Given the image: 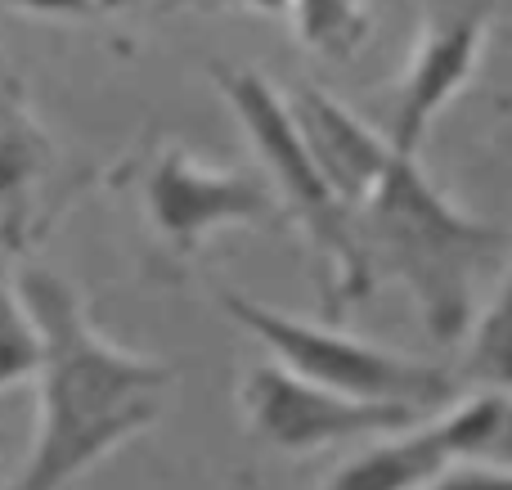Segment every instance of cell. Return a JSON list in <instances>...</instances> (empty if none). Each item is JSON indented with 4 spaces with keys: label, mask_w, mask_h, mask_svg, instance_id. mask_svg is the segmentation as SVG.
<instances>
[{
    "label": "cell",
    "mask_w": 512,
    "mask_h": 490,
    "mask_svg": "<svg viewBox=\"0 0 512 490\" xmlns=\"http://www.w3.org/2000/svg\"><path fill=\"white\" fill-rule=\"evenodd\" d=\"M292 32L306 50L346 59L369 36V0H288Z\"/></svg>",
    "instance_id": "10"
},
{
    "label": "cell",
    "mask_w": 512,
    "mask_h": 490,
    "mask_svg": "<svg viewBox=\"0 0 512 490\" xmlns=\"http://www.w3.org/2000/svg\"><path fill=\"white\" fill-rule=\"evenodd\" d=\"M355 234L373 284L396 279L414 297L436 342H463L477 315L481 279L495 270L508 234L490 221L459 212L418 158L396 149L378 185L355 203Z\"/></svg>",
    "instance_id": "2"
},
{
    "label": "cell",
    "mask_w": 512,
    "mask_h": 490,
    "mask_svg": "<svg viewBox=\"0 0 512 490\" xmlns=\"http://www.w3.org/2000/svg\"><path fill=\"white\" fill-rule=\"evenodd\" d=\"M104 5H108V9H117V5H122V0H104Z\"/></svg>",
    "instance_id": "16"
},
{
    "label": "cell",
    "mask_w": 512,
    "mask_h": 490,
    "mask_svg": "<svg viewBox=\"0 0 512 490\" xmlns=\"http://www.w3.org/2000/svg\"><path fill=\"white\" fill-rule=\"evenodd\" d=\"M239 410L252 437L279 455H315V450L342 446V441L391 437V432L432 419L414 405L333 392V387L283 369L279 360H261L239 378Z\"/></svg>",
    "instance_id": "5"
},
{
    "label": "cell",
    "mask_w": 512,
    "mask_h": 490,
    "mask_svg": "<svg viewBox=\"0 0 512 490\" xmlns=\"http://www.w3.org/2000/svg\"><path fill=\"white\" fill-rule=\"evenodd\" d=\"M18 293L41 324L45 356L36 374L41 419L14 490H68L99 459L158 423L176 365L117 347L59 270H23Z\"/></svg>",
    "instance_id": "1"
},
{
    "label": "cell",
    "mask_w": 512,
    "mask_h": 490,
    "mask_svg": "<svg viewBox=\"0 0 512 490\" xmlns=\"http://www.w3.org/2000/svg\"><path fill=\"white\" fill-rule=\"evenodd\" d=\"M423 490H512V468L490 464V459H463L432 477Z\"/></svg>",
    "instance_id": "13"
},
{
    "label": "cell",
    "mask_w": 512,
    "mask_h": 490,
    "mask_svg": "<svg viewBox=\"0 0 512 490\" xmlns=\"http://www.w3.org/2000/svg\"><path fill=\"white\" fill-rule=\"evenodd\" d=\"M212 77L221 86L230 113L239 117L243 135L252 140L256 158L265 167V180L279 194L283 216H292L301 225L310 252H315L319 279H324V293H328V311L337 315L346 306L364 302L378 284H373V270L364 261L360 234H355V212L346 207V198L337 194L333 180L315 162L297 117H292L288 95H279L256 68L216 63Z\"/></svg>",
    "instance_id": "3"
},
{
    "label": "cell",
    "mask_w": 512,
    "mask_h": 490,
    "mask_svg": "<svg viewBox=\"0 0 512 490\" xmlns=\"http://www.w3.org/2000/svg\"><path fill=\"white\" fill-rule=\"evenodd\" d=\"M243 9H256V14H270V18H288V0H239Z\"/></svg>",
    "instance_id": "15"
},
{
    "label": "cell",
    "mask_w": 512,
    "mask_h": 490,
    "mask_svg": "<svg viewBox=\"0 0 512 490\" xmlns=\"http://www.w3.org/2000/svg\"><path fill=\"white\" fill-rule=\"evenodd\" d=\"M45 167V140L36 122L23 113L18 99H0V212L41 176Z\"/></svg>",
    "instance_id": "12"
},
{
    "label": "cell",
    "mask_w": 512,
    "mask_h": 490,
    "mask_svg": "<svg viewBox=\"0 0 512 490\" xmlns=\"http://www.w3.org/2000/svg\"><path fill=\"white\" fill-rule=\"evenodd\" d=\"M486 36H490V14L481 0L441 9L418 32L414 54L405 59L396 90H391V113H387V140L400 153L418 158V149H423L427 131L436 126V117L445 113V104H454V95L481 68Z\"/></svg>",
    "instance_id": "7"
},
{
    "label": "cell",
    "mask_w": 512,
    "mask_h": 490,
    "mask_svg": "<svg viewBox=\"0 0 512 490\" xmlns=\"http://www.w3.org/2000/svg\"><path fill=\"white\" fill-rule=\"evenodd\" d=\"M288 104H292L301 135H306L310 153H315V162L324 167V176L333 180V189L355 212V203L378 185L387 162L396 158V144L387 140V131H373L369 122H360L351 108L337 104L319 86H297L288 95Z\"/></svg>",
    "instance_id": "8"
},
{
    "label": "cell",
    "mask_w": 512,
    "mask_h": 490,
    "mask_svg": "<svg viewBox=\"0 0 512 490\" xmlns=\"http://www.w3.org/2000/svg\"><path fill=\"white\" fill-rule=\"evenodd\" d=\"M149 221L171 248L194 252L207 234L234 225H274L283 216L279 194L265 176L239 167H212L189 149H162L144 176Z\"/></svg>",
    "instance_id": "6"
},
{
    "label": "cell",
    "mask_w": 512,
    "mask_h": 490,
    "mask_svg": "<svg viewBox=\"0 0 512 490\" xmlns=\"http://www.w3.org/2000/svg\"><path fill=\"white\" fill-rule=\"evenodd\" d=\"M41 356L45 342L32 306L23 302L18 284H0V392L32 383L41 374Z\"/></svg>",
    "instance_id": "11"
},
{
    "label": "cell",
    "mask_w": 512,
    "mask_h": 490,
    "mask_svg": "<svg viewBox=\"0 0 512 490\" xmlns=\"http://www.w3.org/2000/svg\"><path fill=\"white\" fill-rule=\"evenodd\" d=\"M5 5L32 18H90L95 9H108L104 0H5Z\"/></svg>",
    "instance_id": "14"
},
{
    "label": "cell",
    "mask_w": 512,
    "mask_h": 490,
    "mask_svg": "<svg viewBox=\"0 0 512 490\" xmlns=\"http://www.w3.org/2000/svg\"><path fill=\"white\" fill-rule=\"evenodd\" d=\"M463 342V383H481V392H512V261L477 306Z\"/></svg>",
    "instance_id": "9"
},
{
    "label": "cell",
    "mask_w": 512,
    "mask_h": 490,
    "mask_svg": "<svg viewBox=\"0 0 512 490\" xmlns=\"http://www.w3.org/2000/svg\"><path fill=\"white\" fill-rule=\"evenodd\" d=\"M216 302L283 369L310 378V383H324L346 396H364V401L414 405L423 414H441L459 401L463 378L432 365V360L400 356V351L351 338V333L328 329V324L297 320V315L256 302V297L239 293V288H216Z\"/></svg>",
    "instance_id": "4"
}]
</instances>
